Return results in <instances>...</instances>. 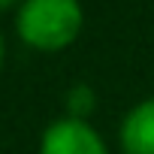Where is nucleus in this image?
<instances>
[{"label":"nucleus","instance_id":"nucleus-1","mask_svg":"<svg viewBox=\"0 0 154 154\" xmlns=\"http://www.w3.org/2000/svg\"><path fill=\"white\" fill-rule=\"evenodd\" d=\"M79 0H24L15 12V33L36 51H60L82 30Z\"/></svg>","mask_w":154,"mask_h":154},{"label":"nucleus","instance_id":"nucleus-2","mask_svg":"<svg viewBox=\"0 0 154 154\" xmlns=\"http://www.w3.org/2000/svg\"><path fill=\"white\" fill-rule=\"evenodd\" d=\"M39 154H109L103 136L79 115L51 121L42 130Z\"/></svg>","mask_w":154,"mask_h":154},{"label":"nucleus","instance_id":"nucleus-3","mask_svg":"<svg viewBox=\"0 0 154 154\" xmlns=\"http://www.w3.org/2000/svg\"><path fill=\"white\" fill-rule=\"evenodd\" d=\"M124 154H154V97L136 103L121 121Z\"/></svg>","mask_w":154,"mask_h":154},{"label":"nucleus","instance_id":"nucleus-4","mask_svg":"<svg viewBox=\"0 0 154 154\" xmlns=\"http://www.w3.org/2000/svg\"><path fill=\"white\" fill-rule=\"evenodd\" d=\"M24 0H0V12H9L12 6H21Z\"/></svg>","mask_w":154,"mask_h":154},{"label":"nucleus","instance_id":"nucleus-5","mask_svg":"<svg viewBox=\"0 0 154 154\" xmlns=\"http://www.w3.org/2000/svg\"><path fill=\"white\" fill-rule=\"evenodd\" d=\"M0 63H3V36H0Z\"/></svg>","mask_w":154,"mask_h":154}]
</instances>
